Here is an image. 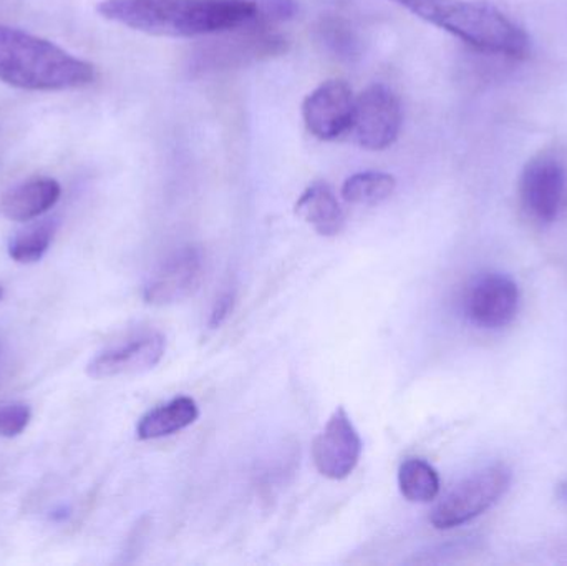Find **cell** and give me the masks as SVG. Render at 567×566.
Wrapping results in <instances>:
<instances>
[{
	"instance_id": "cell-1",
	"label": "cell",
	"mask_w": 567,
	"mask_h": 566,
	"mask_svg": "<svg viewBox=\"0 0 567 566\" xmlns=\"http://www.w3.org/2000/svg\"><path fill=\"white\" fill-rule=\"evenodd\" d=\"M103 19L159 37L231 32L256 19L252 0H102Z\"/></svg>"
},
{
	"instance_id": "cell-2",
	"label": "cell",
	"mask_w": 567,
	"mask_h": 566,
	"mask_svg": "<svg viewBox=\"0 0 567 566\" xmlns=\"http://www.w3.org/2000/svg\"><path fill=\"white\" fill-rule=\"evenodd\" d=\"M0 80L33 92L80 89L95 80V66L49 40L0 25Z\"/></svg>"
},
{
	"instance_id": "cell-3",
	"label": "cell",
	"mask_w": 567,
	"mask_h": 566,
	"mask_svg": "<svg viewBox=\"0 0 567 566\" xmlns=\"http://www.w3.org/2000/svg\"><path fill=\"white\" fill-rule=\"evenodd\" d=\"M482 52L525 56L529 37L486 0H390Z\"/></svg>"
},
{
	"instance_id": "cell-4",
	"label": "cell",
	"mask_w": 567,
	"mask_h": 566,
	"mask_svg": "<svg viewBox=\"0 0 567 566\" xmlns=\"http://www.w3.org/2000/svg\"><path fill=\"white\" fill-rule=\"evenodd\" d=\"M513 472L505 464H493L460 482L439 502L430 522L439 531H452L475 521L498 504L512 487Z\"/></svg>"
},
{
	"instance_id": "cell-5",
	"label": "cell",
	"mask_w": 567,
	"mask_h": 566,
	"mask_svg": "<svg viewBox=\"0 0 567 566\" xmlns=\"http://www.w3.org/2000/svg\"><path fill=\"white\" fill-rule=\"evenodd\" d=\"M402 128L399 96L383 83L367 86L355 99L352 128L357 143L367 150H385L395 143Z\"/></svg>"
},
{
	"instance_id": "cell-6",
	"label": "cell",
	"mask_w": 567,
	"mask_h": 566,
	"mask_svg": "<svg viewBox=\"0 0 567 566\" xmlns=\"http://www.w3.org/2000/svg\"><path fill=\"white\" fill-rule=\"evenodd\" d=\"M238 30L231 39L213 40L206 45L196 56V69L205 72L229 69L286 52V39L269 32L268 25L251 22Z\"/></svg>"
},
{
	"instance_id": "cell-7",
	"label": "cell",
	"mask_w": 567,
	"mask_h": 566,
	"mask_svg": "<svg viewBox=\"0 0 567 566\" xmlns=\"http://www.w3.org/2000/svg\"><path fill=\"white\" fill-rule=\"evenodd\" d=\"M362 455V441L346 409H336L312 444L317 472L330 481H343L355 471Z\"/></svg>"
},
{
	"instance_id": "cell-8",
	"label": "cell",
	"mask_w": 567,
	"mask_h": 566,
	"mask_svg": "<svg viewBox=\"0 0 567 566\" xmlns=\"http://www.w3.org/2000/svg\"><path fill=\"white\" fill-rule=\"evenodd\" d=\"M518 285L502 272L480 276L466 292V318L478 328H506L518 315Z\"/></svg>"
},
{
	"instance_id": "cell-9",
	"label": "cell",
	"mask_w": 567,
	"mask_h": 566,
	"mask_svg": "<svg viewBox=\"0 0 567 566\" xmlns=\"http://www.w3.org/2000/svg\"><path fill=\"white\" fill-rule=\"evenodd\" d=\"M355 96L346 80H327L303 100L307 130L319 140H336L352 128Z\"/></svg>"
},
{
	"instance_id": "cell-10",
	"label": "cell",
	"mask_w": 567,
	"mask_h": 566,
	"mask_svg": "<svg viewBox=\"0 0 567 566\" xmlns=\"http://www.w3.org/2000/svg\"><path fill=\"white\" fill-rule=\"evenodd\" d=\"M205 256L196 246H185L159 265L146 282L143 298L148 305L169 306L192 296L202 285Z\"/></svg>"
},
{
	"instance_id": "cell-11",
	"label": "cell",
	"mask_w": 567,
	"mask_h": 566,
	"mask_svg": "<svg viewBox=\"0 0 567 566\" xmlns=\"http://www.w3.org/2000/svg\"><path fill=\"white\" fill-rule=\"evenodd\" d=\"M566 173L561 163L542 156L532 159L523 169L519 195L526 212L542 225L558 218L565 195Z\"/></svg>"
},
{
	"instance_id": "cell-12",
	"label": "cell",
	"mask_w": 567,
	"mask_h": 566,
	"mask_svg": "<svg viewBox=\"0 0 567 566\" xmlns=\"http://www.w3.org/2000/svg\"><path fill=\"white\" fill-rule=\"evenodd\" d=\"M165 351L163 335L148 332L93 358L86 366V374L92 379L143 374L162 362Z\"/></svg>"
},
{
	"instance_id": "cell-13",
	"label": "cell",
	"mask_w": 567,
	"mask_h": 566,
	"mask_svg": "<svg viewBox=\"0 0 567 566\" xmlns=\"http://www.w3.org/2000/svg\"><path fill=\"white\" fill-rule=\"evenodd\" d=\"M62 196V186L53 178H33L20 183L0 199V213L10 222L27 223L52 209Z\"/></svg>"
},
{
	"instance_id": "cell-14",
	"label": "cell",
	"mask_w": 567,
	"mask_h": 566,
	"mask_svg": "<svg viewBox=\"0 0 567 566\" xmlns=\"http://www.w3.org/2000/svg\"><path fill=\"white\" fill-rule=\"evenodd\" d=\"M296 213L320 236H337L346 226V215L336 193L327 183L310 185L296 203Z\"/></svg>"
},
{
	"instance_id": "cell-15",
	"label": "cell",
	"mask_w": 567,
	"mask_h": 566,
	"mask_svg": "<svg viewBox=\"0 0 567 566\" xmlns=\"http://www.w3.org/2000/svg\"><path fill=\"white\" fill-rule=\"evenodd\" d=\"M199 411L195 399H173L168 404L159 405L153 411L146 412L136 425V438L140 441H155V439L168 438L183 429L195 424Z\"/></svg>"
},
{
	"instance_id": "cell-16",
	"label": "cell",
	"mask_w": 567,
	"mask_h": 566,
	"mask_svg": "<svg viewBox=\"0 0 567 566\" xmlns=\"http://www.w3.org/2000/svg\"><path fill=\"white\" fill-rule=\"evenodd\" d=\"M399 487L413 504H429L440 494L439 472L423 459H406L399 469Z\"/></svg>"
},
{
	"instance_id": "cell-17",
	"label": "cell",
	"mask_w": 567,
	"mask_h": 566,
	"mask_svg": "<svg viewBox=\"0 0 567 566\" xmlns=\"http://www.w3.org/2000/svg\"><path fill=\"white\" fill-rule=\"evenodd\" d=\"M395 188V178L390 173L360 172L346 179L342 198L350 205H379L389 199Z\"/></svg>"
},
{
	"instance_id": "cell-18",
	"label": "cell",
	"mask_w": 567,
	"mask_h": 566,
	"mask_svg": "<svg viewBox=\"0 0 567 566\" xmlns=\"http://www.w3.org/2000/svg\"><path fill=\"white\" fill-rule=\"evenodd\" d=\"M59 223L55 219H43L40 223L27 226L13 236L9 245V256L13 261L22 265H32L40 261L49 251L55 236Z\"/></svg>"
},
{
	"instance_id": "cell-19",
	"label": "cell",
	"mask_w": 567,
	"mask_h": 566,
	"mask_svg": "<svg viewBox=\"0 0 567 566\" xmlns=\"http://www.w3.org/2000/svg\"><path fill=\"white\" fill-rule=\"evenodd\" d=\"M32 419L29 405L22 402L0 405V438L12 439L22 434Z\"/></svg>"
},
{
	"instance_id": "cell-20",
	"label": "cell",
	"mask_w": 567,
	"mask_h": 566,
	"mask_svg": "<svg viewBox=\"0 0 567 566\" xmlns=\"http://www.w3.org/2000/svg\"><path fill=\"white\" fill-rule=\"evenodd\" d=\"M258 13L252 22L268 25L269 23L284 22V20L292 19L297 13L296 0H252Z\"/></svg>"
},
{
	"instance_id": "cell-21",
	"label": "cell",
	"mask_w": 567,
	"mask_h": 566,
	"mask_svg": "<svg viewBox=\"0 0 567 566\" xmlns=\"http://www.w3.org/2000/svg\"><path fill=\"white\" fill-rule=\"evenodd\" d=\"M322 32H326V43L332 47V50L339 52L340 55L350 56L355 53V39L352 32L346 30V27L340 25L339 22L326 23L322 27Z\"/></svg>"
},
{
	"instance_id": "cell-22",
	"label": "cell",
	"mask_w": 567,
	"mask_h": 566,
	"mask_svg": "<svg viewBox=\"0 0 567 566\" xmlns=\"http://www.w3.org/2000/svg\"><path fill=\"white\" fill-rule=\"evenodd\" d=\"M236 295L233 289H226L221 295L216 298L215 306H213L212 316H209V326L213 329L219 328L235 308Z\"/></svg>"
},
{
	"instance_id": "cell-23",
	"label": "cell",
	"mask_w": 567,
	"mask_h": 566,
	"mask_svg": "<svg viewBox=\"0 0 567 566\" xmlns=\"http://www.w3.org/2000/svg\"><path fill=\"white\" fill-rule=\"evenodd\" d=\"M558 497L561 498V501L565 502V504H567V482H565V484L559 485Z\"/></svg>"
},
{
	"instance_id": "cell-24",
	"label": "cell",
	"mask_w": 567,
	"mask_h": 566,
	"mask_svg": "<svg viewBox=\"0 0 567 566\" xmlns=\"http://www.w3.org/2000/svg\"><path fill=\"white\" fill-rule=\"evenodd\" d=\"M2 298H3V288H2V286H0V301H2Z\"/></svg>"
}]
</instances>
